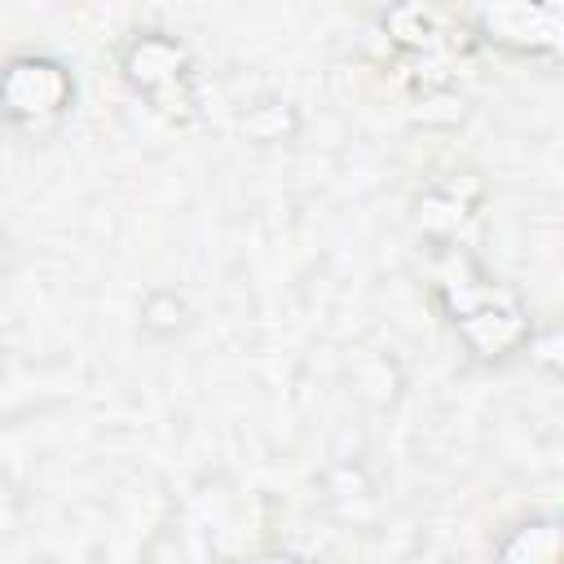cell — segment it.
Here are the masks:
<instances>
[{
  "mask_svg": "<svg viewBox=\"0 0 564 564\" xmlns=\"http://www.w3.org/2000/svg\"><path fill=\"white\" fill-rule=\"evenodd\" d=\"M560 555V524L555 520H533L520 524L511 542H502V560H529V564H546Z\"/></svg>",
  "mask_w": 564,
  "mask_h": 564,
  "instance_id": "5b68a950",
  "label": "cell"
},
{
  "mask_svg": "<svg viewBox=\"0 0 564 564\" xmlns=\"http://www.w3.org/2000/svg\"><path fill=\"white\" fill-rule=\"evenodd\" d=\"M9 260H13V251H9V238L0 234V273H9Z\"/></svg>",
  "mask_w": 564,
  "mask_h": 564,
  "instance_id": "52a82bcc",
  "label": "cell"
},
{
  "mask_svg": "<svg viewBox=\"0 0 564 564\" xmlns=\"http://www.w3.org/2000/svg\"><path fill=\"white\" fill-rule=\"evenodd\" d=\"M242 137L256 145H286L300 137V110L282 97H260L242 110Z\"/></svg>",
  "mask_w": 564,
  "mask_h": 564,
  "instance_id": "3957f363",
  "label": "cell"
},
{
  "mask_svg": "<svg viewBox=\"0 0 564 564\" xmlns=\"http://www.w3.org/2000/svg\"><path fill=\"white\" fill-rule=\"evenodd\" d=\"M189 326V304L181 291L172 286H154L145 300H141V330L154 335V339H172Z\"/></svg>",
  "mask_w": 564,
  "mask_h": 564,
  "instance_id": "277c9868",
  "label": "cell"
},
{
  "mask_svg": "<svg viewBox=\"0 0 564 564\" xmlns=\"http://www.w3.org/2000/svg\"><path fill=\"white\" fill-rule=\"evenodd\" d=\"M4 498H13V489H9L4 480H0V502H4ZM13 520H18V507H9V511H0V533H9V524H13Z\"/></svg>",
  "mask_w": 564,
  "mask_h": 564,
  "instance_id": "8992f818",
  "label": "cell"
},
{
  "mask_svg": "<svg viewBox=\"0 0 564 564\" xmlns=\"http://www.w3.org/2000/svg\"><path fill=\"white\" fill-rule=\"evenodd\" d=\"M75 101V79L53 57H13L0 70V115L18 128H40L62 119Z\"/></svg>",
  "mask_w": 564,
  "mask_h": 564,
  "instance_id": "6da1fadb",
  "label": "cell"
},
{
  "mask_svg": "<svg viewBox=\"0 0 564 564\" xmlns=\"http://www.w3.org/2000/svg\"><path fill=\"white\" fill-rule=\"evenodd\" d=\"M123 79L150 97L154 106L172 110V97L185 101V84H189V57L185 48L172 40V35H159V31H145L128 44L123 53Z\"/></svg>",
  "mask_w": 564,
  "mask_h": 564,
  "instance_id": "7a4b0ae2",
  "label": "cell"
}]
</instances>
